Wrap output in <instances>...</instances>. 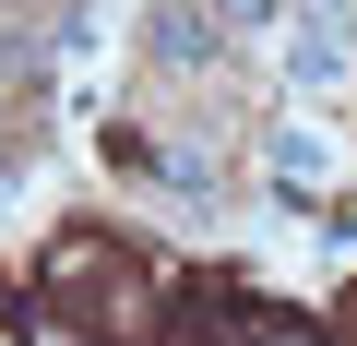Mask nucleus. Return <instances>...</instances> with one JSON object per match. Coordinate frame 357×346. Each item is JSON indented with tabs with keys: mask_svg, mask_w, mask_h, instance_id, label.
I'll list each match as a JSON object with an SVG mask.
<instances>
[{
	"mask_svg": "<svg viewBox=\"0 0 357 346\" xmlns=\"http://www.w3.org/2000/svg\"><path fill=\"white\" fill-rule=\"evenodd\" d=\"M286 72H298L310 96H345V72H357V60H345V24L321 13V0H310V24L286 36Z\"/></svg>",
	"mask_w": 357,
	"mask_h": 346,
	"instance_id": "obj_1",
	"label": "nucleus"
},
{
	"mask_svg": "<svg viewBox=\"0 0 357 346\" xmlns=\"http://www.w3.org/2000/svg\"><path fill=\"white\" fill-rule=\"evenodd\" d=\"M227 36H215V13H203V0H155V60L167 72H191V60H215Z\"/></svg>",
	"mask_w": 357,
	"mask_h": 346,
	"instance_id": "obj_2",
	"label": "nucleus"
},
{
	"mask_svg": "<svg viewBox=\"0 0 357 346\" xmlns=\"http://www.w3.org/2000/svg\"><path fill=\"white\" fill-rule=\"evenodd\" d=\"M274 180H286V192H310V180H321V143H310V131H286V143H274Z\"/></svg>",
	"mask_w": 357,
	"mask_h": 346,
	"instance_id": "obj_3",
	"label": "nucleus"
},
{
	"mask_svg": "<svg viewBox=\"0 0 357 346\" xmlns=\"http://www.w3.org/2000/svg\"><path fill=\"white\" fill-rule=\"evenodd\" d=\"M238 346H321V334H298V322H274V310H250V322H238Z\"/></svg>",
	"mask_w": 357,
	"mask_h": 346,
	"instance_id": "obj_4",
	"label": "nucleus"
},
{
	"mask_svg": "<svg viewBox=\"0 0 357 346\" xmlns=\"http://www.w3.org/2000/svg\"><path fill=\"white\" fill-rule=\"evenodd\" d=\"M0 346H13V334H0Z\"/></svg>",
	"mask_w": 357,
	"mask_h": 346,
	"instance_id": "obj_5",
	"label": "nucleus"
}]
</instances>
